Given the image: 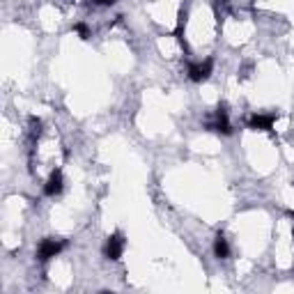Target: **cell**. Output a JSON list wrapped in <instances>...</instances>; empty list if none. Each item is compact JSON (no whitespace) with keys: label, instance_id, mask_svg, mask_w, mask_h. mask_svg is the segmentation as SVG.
<instances>
[{"label":"cell","instance_id":"obj_5","mask_svg":"<svg viewBox=\"0 0 294 294\" xmlns=\"http://www.w3.org/2000/svg\"><path fill=\"white\" fill-rule=\"evenodd\" d=\"M44 193L46 195H58V193H62V175L55 170V173H51V177L46 180V184H44Z\"/></svg>","mask_w":294,"mask_h":294},{"label":"cell","instance_id":"obj_2","mask_svg":"<svg viewBox=\"0 0 294 294\" xmlns=\"http://www.w3.org/2000/svg\"><path fill=\"white\" fill-rule=\"evenodd\" d=\"M212 69H214V60H205V62L188 65V78L193 80V83H202V80L209 78Z\"/></svg>","mask_w":294,"mask_h":294},{"label":"cell","instance_id":"obj_9","mask_svg":"<svg viewBox=\"0 0 294 294\" xmlns=\"http://www.w3.org/2000/svg\"><path fill=\"white\" fill-rule=\"evenodd\" d=\"M94 2H97V5H115L117 0H94Z\"/></svg>","mask_w":294,"mask_h":294},{"label":"cell","instance_id":"obj_1","mask_svg":"<svg viewBox=\"0 0 294 294\" xmlns=\"http://www.w3.org/2000/svg\"><path fill=\"white\" fill-rule=\"evenodd\" d=\"M62 248H65V241H60V239H44L39 244V248H37V257H39L41 262H46V260H51V257H55Z\"/></svg>","mask_w":294,"mask_h":294},{"label":"cell","instance_id":"obj_6","mask_svg":"<svg viewBox=\"0 0 294 294\" xmlns=\"http://www.w3.org/2000/svg\"><path fill=\"white\" fill-rule=\"evenodd\" d=\"M274 115H253L251 120H248V124H251V129H260V131H269V129L274 127Z\"/></svg>","mask_w":294,"mask_h":294},{"label":"cell","instance_id":"obj_7","mask_svg":"<svg viewBox=\"0 0 294 294\" xmlns=\"http://www.w3.org/2000/svg\"><path fill=\"white\" fill-rule=\"evenodd\" d=\"M214 253H216V257H220V260H225L227 255H230V246H227V239L223 237V234H219V237H216Z\"/></svg>","mask_w":294,"mask_h":294},{"label":"cell","instance_id":"obj_3","mask_svg":"<svg viewBox=\"0 0 294 294\" xmlns=\"http://www.w3.org/2000/svg\"><path fill=\"white\" fill-rule=\"evenodd\" d=\"M124 246H127V241H124V237L120 232L110 234L106 241V257L108 260H120L122 253H124Z\"/></svg>","mask_w":294,"mask_h":294},{"label":"cell","instance_id":"obj_4","mask_svg":"<svg viewBox=\"0 0 294 294\" xmlns=\"http://www.w3.org/2000/svg\"><path fill=\"white\" fill-rule=\"evenodd\" d=\"M209 129L216 131V134H223V136L232 134V127H230V122H227V108L225 106H219V110H216V120L209 124Z\"/></svg>","mask_w":294,"mask_h":294},{"label":"cell","instance_id":"obj_8","mask_svg":"<svg viewBox=\"0 0 294 294\" xmlns=\"http://www.w3.org/2000/svg\"><path fill=\"white\" fill-rule=\"evenodd\" d=\"M74 30L80 35V39H87V37H90V30H87L85 23H76V26H74Z\"/></svg>","mask_w":294,"mask_h":294}]
</instances>
